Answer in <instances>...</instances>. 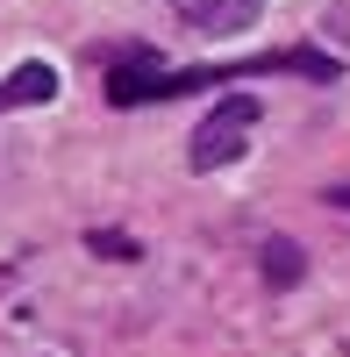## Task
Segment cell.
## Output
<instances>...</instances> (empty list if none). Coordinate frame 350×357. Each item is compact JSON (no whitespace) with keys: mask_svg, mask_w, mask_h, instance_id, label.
Listing matches in <instances>:
<instances>
[{"mask_svg":"<svg viewBox=\"0 0 350 357\" xmlns=\"http://www.w3.org/2000/svg\"><path fill=\"white\" fill-rule=\"evenodd\" d=\"M50 100H57V65H43V57H29L0 79V107H50Z\"/></svg>","mask_w":350,"mask_h":357,"instance_id":"obj_3","label":"cell"},{"mask_svg":"<svg viewBox=\"0 0 350 357\" xmlns=\"http://www.w3.org/2000/svg\"><path fill=\"white\" fill-rule=\"evenodd\" d=\"M257 114H265V100H257V93H229V100H215V114H208V122L193 129V143H186V165H193V172L236 165V158L250 151Z\"/></svg>","mask_w":350,"mask_h":357,"instance_id":"obj_1","label":"cell"},{"mask_svg":"<svg viewBox=\"0 0 350 357\" xmlns=\"http://www.w3.org/2000/svg\"><path fill=\"white\" fill-rule=\"evenodd\" d=\"M86 243H93V250H107V257H136V243H129V236H100V229H93Z\"/></svg>","mask_w":350,"mask_h":357,"instance_id":"obj_5","label":"cell"},{"mask_svg":"<svg viewBox=\"0 0 350 357\" xmlns=\"http://www.w3.org/2000/svg\"><path fill=\"white\" fill-rule=\"evenodd\" d=\"M329 207H350V186H336V193H329Z\"/></svg>","mask_w":350,"mask_h":357,"instance_id":"obj_6","label":"cell"},{"mask_svg":"<svg viewBox=\"0 0 350 357\" xmlns=\"http://www.w3.org/2000/svg\"><path fill=\"white\" fill-rule=\"evenodd\" d=\"M165 8L186 29H200V36H243V29L265 15V0H165Z\"/></svg>","mask_w":350,"mask_h":357,"instance_id":"obj_2","label":"cell"},{"mask_svg":"<svg viewBox=\"0 0 350 357\" xmlns=\"http://www.w3.org/2000/svg\"><path fill=\"white\" fill-rule=\"evenodd\" d=\"M257 264H265V286H272V293H286V286H300V279H307V250H300V243H286V236H272V243L257 250Z\"/></svg>","mask_w":350,"mask_h":357,"instance_id":"obj_4","label":"cell"}]
</instances>
